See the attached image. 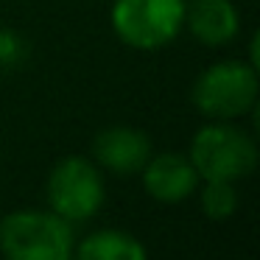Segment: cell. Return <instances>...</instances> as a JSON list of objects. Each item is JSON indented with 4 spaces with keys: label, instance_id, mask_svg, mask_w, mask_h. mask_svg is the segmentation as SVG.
Masks as SVG:
<instances>
[{
    "label": "cell",
    "instance_id": "obj_1",
    "mask_svg": "<svg viewBox=\"0 0 260 260\" xmlns=\"http://www.w3.org/2000/svg\"><path fill=\"white\" fill-rule=\"evenodd\" d=\"M70 221L42 210H17L0 221V252L6 260H73Z\"/></svg>",
    "mask_w": 260,
    "mask_h": 260
},
{
    "label": "cell",
    "instance_id": "obj_2",
    "mask_svg": "<svg viewBox=\"0 0 260 260\" xmlns=\"http://www.w3.org/2000/svg\"><path fill=\"white\" fill-rule=\"evenodd\" d=\"M187 159L204 182H238L257 168V143L238 126L210 123L196 132Z\"/></svg>",
    "mask_w": 260,
    "mask_h": 260
},
{
    "label": "cell",
    "instance_id": "obj_3",
    "mask_svg": "<svg viewBox=\"0 0 260 260\" xmlns=\"http://www.w3.org/2000/svg\"><path fill=\"white\" fill-rule=\"evenodd\" d=\"M185 0H115L112 28L135 51H157L185 28Z\"/></svg>",
    "mask_w": 260,
    "mask_h": 260
},
{
    "label": "cell",
    "instance_id": "obj_4",
    "mask_svg": "<svg viewBox=\"0 0 260 260\" xmlns=\"http://www.w3.org/2000/svg\"><path fill=\"white\" fill-rule=\"evenodd\" d=\"M257 101V68L252 62H215L193 84V104L213 120L246 115Z\"/></svg>",
    "mask_w": 260,
    "mask_h": 260
},
{
    "label": "cell",
    "instance_id": "obj_5",
    "mask_svg": "<svg viewBox=\"0 0 260 260\" xmlns=\"http://www.w3.org/2000/svg\"><path fill=\"white\" fill-rule=\"evenodd\" d=\"M104 179L95 162L84 157H64L48 176V204L64 221H87L104 204Z\"/></svg>",
    "mask_w": 260,
    "mask_h": 260
},
{
    "label": "cell",
    "instance_id": "obj_6",
    "mask_svg": "<svg viewBox=\"0 0 260 260\" xmlns=\"http://www.w3.org/2000/svg\"><path fill=\"white\" fill-rule=\"evenodd\" d=\"M92 157L112 174H137L151 159V137L132 126H109L92 140Z\"/></svg>",
    "mask_w": 260,
    "mask_h": 260
},
{
    "label": "cell",
    "instance_id": "obj_7",
    "mask_svg": "<svg viewBox=\"0 0 260 260\" xmlns=\"http://www.w3.org/2000/svg\"><path fill=\"white\" fill-rule=\"evenodd\" d=\"M199 174L193 162L182 154H159L143 165V185L151 199L162 204H179L199 187Z\"/></svg>",
    "mask_w": 260,
    "mask_h": 260
},
{
    "label": "cell",
    "instance_id": "obj_8",
    "mask_svg": "<svg viewBox=\"0 0 260 260\" xmlns=\"http://www.w3.org/2000/svg\"><path fill=\"white\" fill-rule=\"evenodd\" d=\"M238 12L230 0H196L185 12V25L204 45H226L238 34Z\"/></svg>",
    "mask_w": 260,
    "mask_h": 260
},
{
    "label": "cell",
    "instance_id": "obj_9",
    "mask_svg": "<svg viewBox=\"0 0 260 260\" xmlns=\"http://www.w3.org/2000/svg\"><path fill=\"white\" fill-rule=\"evenodd\" d=\"M73 260H148L146 246L123 230H98L76 243Z\"/></svg>",
    "mask_w": 260,
    "mask_h": 260
},
{
    "label": "cell",
    "instance_id": "obj_10",
    "mask_svg": "<svg viewBox=\"0 0 260 260\" xmlns=\"http://www.w3.org/2000/svg\"><path fill=\"white\" fill-rule=\"evenodd\" d=\"M202 210L207 218L224 221L238 210L235 182H204L202 187Z\"/></svg>",
    "mask_w": 260,
    "mask_h": 260
},
{
    "label": "cell",
    "instance_id": "obj_11",
    "mask_svg": "<svg viewBox=\"0 0 260 260\" xmlns=\"http://www.w3.org/2000/svg\"><path fill=\"white\" fill-rule=\"evenodd\" d=\"M28 59V45L25 40L12 28H0V68L12 70Z\"/></svg>",
    "mask_w": 260,
    "mask_h": 260
}]
</instances>
